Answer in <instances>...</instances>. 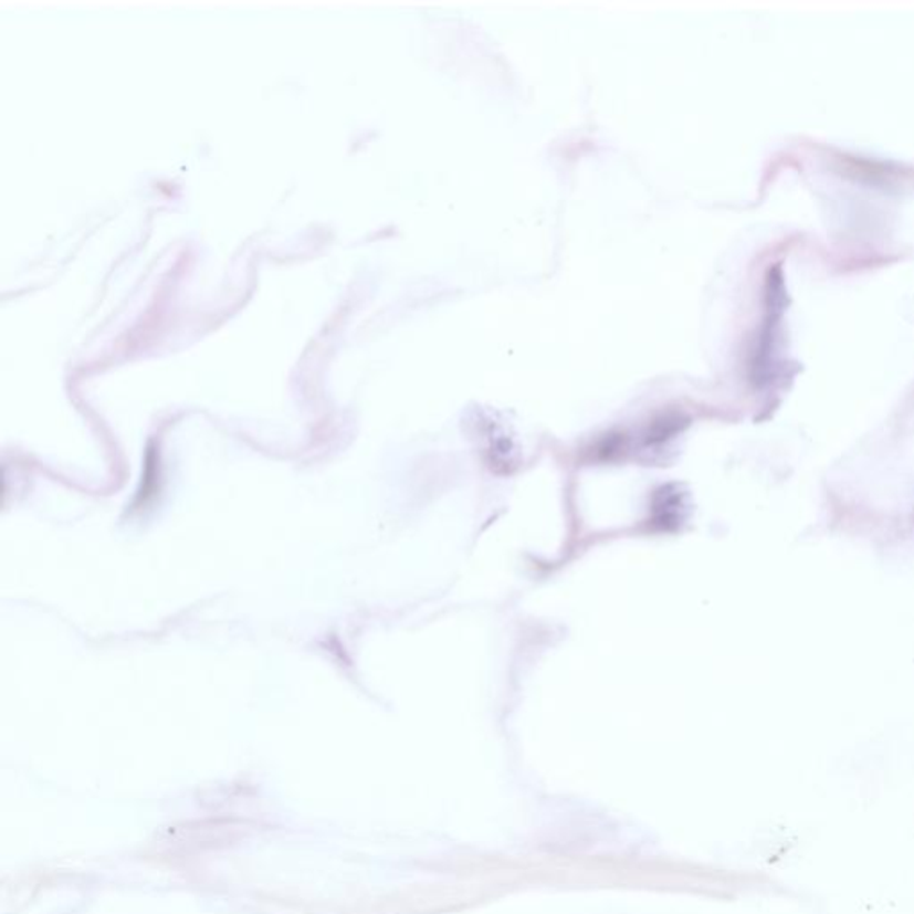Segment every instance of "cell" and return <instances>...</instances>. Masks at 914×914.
<instances>
[]
</instances>
